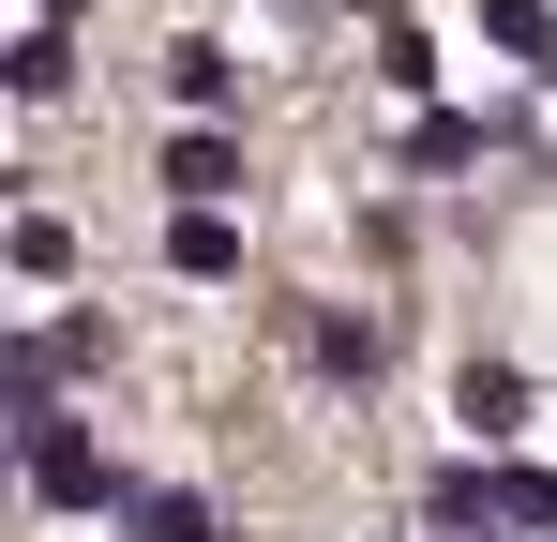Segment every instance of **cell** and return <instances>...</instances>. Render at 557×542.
Instances as JSON below:
<instances>
[{"label": "cell", "mask_w": 557, "mask_h": 542, "mask_svg": "<svg viewBox=\"0 0 557 542\" xmlns=\"http://www.w3.org/2000/svg\"><path fill=\"white\" fill-rule=\"evenodd\" d=\"M46 15H76V0H46Z\"/></svg>", "instance_id": "9"}, {"label": "cell", "mask_w": 557, "mask_h": 542, "mask_svg": "<svg viewBox=\"0 0 557 542\" xmlns=\"http://www.w3.org/2000/svg\"><path fill=\"white\" fill-rule=\"evenodd\" d=\"M453 422H467V438H482V452H497V438H512V422H528V377H482V361H467Z\"/></svg>", "instance_id": "4"}, {"label": "cell", "mask_w": 557, "mask_h": 542, "mask_svg": "<svg viewBox=\"0 0 557 542\" xmlns=\"http://www.w3.org/2000/svg\"><path fill=\"white\" fill-rule=\"evenodd\" d=\"M482 46H557V15L543 0H482Z\"/></svg>", "instance_id": "8"}, {"label": "cell", "mask_w": 557, "mask_h": 542, "mask_svg": "<svg viewBox=\"0 0 557 542\" xmlns=\"http://www.w3.org/2000/svg\"><path fill=\"white\" fill-rule=\"evenodd\" d=\"M166 196H242V136H166Z\"/></svg>", "instance_id": "3"}, {"label": "cell", "mask_w": 557, "mask_h": 542, "mask_svg": "<svg viewBox=\"0 0 557 542\" xmlns=\"http://www.w3.org/2000/svg\"><path fill=\"white\" fill-rule=\"evenodd\" d=\"M121 528H136V542H211V513H196L182 482H151V497H121Z\"/></svg>", "instance_id": "5"}, {"label": "cell", "mask_w": 557, "mask_h": 542, "mask_svg": "<svg viewBox=\"0 0 557 542\" xmlns=\"http://www.w3.org/2000/svg\"><path fill=\"white\" fill-rule=\"evenodd\" d=\"M543 76H557V46H543Z\"/></svg>", "instance_id": "10"}, {"label": "cell", "mask_w": 557, "mask_h": 542, "mask_svg": "<svg viewBox=\"0 0 557 542\" xmlns=\"http://www.w3.org/2000/svg\"><path fill=\"white\" fill-rule=\"evenodd\" d=\"M166 90H182L196 121H211V106H226V90H242V76H226V46H182V61H166Z\"/></svg>", "instance_id": "7"}, {"label": "cell", "mask_w": 557, "mask_h": 542, "mask_svg": "<svg viewBox=\"0 0 557 542\" xmlns=\"http://www.w3.org/2000/svg\"><path fill=\"white\" fill-rule=\"evenodd\" d=\"M166 271H182V286H226V271H242V226H226V196H182V226H166Z\"/></svg>", "instance_id": "2"}, {"label": "cell", "mask_w": 557, "mask_h": 542, "mask_svg": "<svg viewBox=\"0 0 557 542\" xmlns=\"http://www.w3.org/2000/svg\"><path fill=\"white\" fill-rule=\"evenodd\" d=\"M15 90L61 106V90H76V46H61V30H15Z\"/></svg>", "instance_id": "6"}, {"label": "cell", "mask_w": 557, "mask_h": 542, "mask_svg": "<svg viewBox=\"0 0 557 542\" xmlns=\"http://www.w3.org/2000/svg\"><path fill=\"white\" fill-rule=\"evenodd\" d=\"M15 452H30V497H46V513H106V497H121L106 438L61 407V392H46V407H15Z\"/></svg>", "instance_id": "1"}]
</instances>
